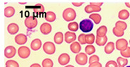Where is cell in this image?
Wrapping results in <instances>:
<instances>
[{"label": "cell", "mask_w": 130, "mask_h": 67, "mask_svg": "<svg viewBox=\"0 0 130 67\" xmlns=\"http://www.w3.org/2000/svg\"><path fill=\"white\" fill-rule=\"evenodd\" d=\"M63 18L67 22L74 21L76 18V12L72 8H67L63 11Z\"/></svg>", "instance_id": "cell-1"}, {"label": "cell", "mask_w": 130, "mask_h": 67, "mask_svg": "<svg viewBox=\"0 0 130 67\" xmlns=\"http://www.w3.org/2000/svg\"><path fill=\"white\" fill-rule=\"evenodd\" d=\"M80 28L83 32H89L93 29V23L90 19H84L80 23Z\"/></svg>", "instance_id": "cell-2"}, {"label": "cell", "mask_w": 130, "mask_h": 67, "mask_svg": "<svg viewBox=\"0 0 130 67\" xmlns=\"http://www.w3.org/2000/svg\"><path fill=\"white\" fill-rule=\"evenodd\" d=\"M43 49L47 54H50V55L53 54L56 52V47L52 42H45L43 45Z\"/></svg>", "instance_id": "cell-3"}, {"label": "cell", "mask_w": 130, "mask_h": 67, "mask_svg": "<svg viewBox=\"0 0 130 67\" xmlns=\"http://www.w3.org/2000/svg\"><path fill=\"white\" fill-rule=\"evenodd\" d=\"M18 54L21 59H26L31 54V50L28 47L21 46L18 49Z\"/></svg>", "instance_id": "cell-4"}, {"label": "cell", "mask_w": 130, "mask_h": 67, "mask_svg": "<svg viewBox=\"0 0 130 67\" xmlns=\"http://www.w3.org/2000/svg\"><path fill=\"white\" fill-rule=\"evenodd\" d=\"M24 24L26 27L28 29H34L38 25V21L36 20V18L31 16V17L26 18L25 19Z\"/></svg>", "instance_id": "cell-5"}, {"label": "cell", "mask_w": 130, "mask_h": 67, "mask_svg": "<svg viewBox=\"0 0 130 67\" xmlns=\"http://www.w3.org/2000/svg\"><path fill=\"white\" fill-rule=\"evenodd\" d=\"M75 61L77 64L84 66L88 63V56L85 53H79L75 56Z\"/></svg>", "instance_id": "cell-6"}, {"label": "cell", "mask_w": 130, "mask_h": 67, "mask_svg": "<svg viewBox=\"0 0 130 67\" xmlns=\"http://www.w3.org/2000/svg\"><path fill=\"white\" fill-rule=\"evenodd\" d=\"M128 47V42L126 39H118L116 41V49L117 50L124 51Z\"/></svg>", "instance_id": "cell-7"}, {"label": "cell", "mask_w": 130, "mask_h": 67, "mask_svg": "<svg viewBox=\"0 0 130 67\" xmlns=\"http://www.w3.org/2000/svg\"><path fill=\"white\" fill-rule=\"evenodd\" d=\"M16 53H17L16 48L13 46H8L4 49V56L9 59L14 57L16 55Z\"/></svg>", "instance_id": "cell-8"}, {"label": "cell", "mask_w": 130, "mask_h": 67, "mask_svg": "<svg viewBox=\"0 0 130 67\" xmlns=\"http://www.w3.org/2000/svg\"><path fill=\"white\" fill-rule=\"evenodd\" d=\"M70 59V56L66 53H63V54H60L58 57V63L62 66H65L69 63Z\"/></svg>", "instance_id": "cell-9"}, {"label": "cell", "mask_w": 130, "mask_h": 67, "mask_svg": "<svg viewBox=\"0 0 130 67\" xmlns=\"http://www.w3.org/2000/svg\"><path fill=\"white\" fill-rule=\"evenodd\" d=\"M76 40V34L73 32H66L65 34V41L67 43H73Z\"/></svg>", "instance_id": "cell-10"}, {"label": "cell", "mask_w": 130, "mask_h": 67, "mask_svg": "<svg viewBox=\"0 0 130 67\" xmlns=\"http://www.w3.org/2000/svg\"><path fill=\"white\" fill-rule=\"evenodd\" d=\"M51 30H52L51 25L48 23H44L40 27V31L41 32L43 35H48L51 32Z\"/></svg>", "instance_id": "cell-11"}, {"label": "cell", "mask_w": 130, "mask_h": 67, "mask_svg": "<svg viewBox=\"0 0 130 67\" xmlns=\"http://www.w3.org/2000/svg\"><path fill=\"white\" fill-rule=\"evenodd\" d=\"M15 42L18 45H24L27 42V37L24 34H18L15 37Z\"/></svg>", "instance_id": "cell-12"}, {"label": "cell", "mask_w": 130, "mask_h": 67, "mask_svg": "<svg viewBox=\"0 0 130 67\" xmlns=\"http://www.w3.org/2000/svg\"><path fill=\"white\" fill-rule=\"evenodd\" d=\"M7 30L11 35H15L19 32V26L16 23H10L7 27Z\"/></svg>", "instance_id": "cell-13"}, {"label": "cell", "mask_w": 130, "mask_h": 67, "mask_svg": "<svg viewBox=\"0 0 130 67\" xmlns=\"http://www.w3.org/2000/svg\"><path fill=\"white\" fill-rule=\"evenodd\" d=\"M41 46H42L41 41L38 38L34 39L31 43V48L32 49V50H34V51L39 50L41 47Z\"/></svg>", "instance_id": "cell-14"}, {"label": "cell", "mask_w": 130, "mask_h": 67, "mask_svg": "<svg viewBox=\"0 0 130 67\" xmlns=\"http://www.w3.org/2000/svg\"><path fill=\"white\" fill-rule=\"evenodd\" d=\"M70 50L73 53L75 54H79L81 50V45L80 42H73L70 45Z\"/></svg>", "instance_id": "cell-15"}, {"label": "cell", "mask_w": 130, "mask_h": 67, "mask_svg": "<svg viewBox=\"0 0 130 67\" xmlns=\"http://www.w3.org/2000/svg\"><path fill=\"white\" fill-rule=\"evenodd\" d=\"M101 11V8L100 7H95V6H92V5H88L85 7V11L88 14H90L92 12H98Z\"/></svg>", "instance_id": "cell-16"}, {"label": "cell", "mask_w": 130, "mask_h": 67, "mask_svg": "<svg viewBox=\"0 0 130 67\" xmlns=\"http://www.w3.org/2000/svg\"><path fill=\"white\" fill-rule=\"evenodd\" d=\"M54 42L56 44L60 45L62 42H63V34L60 32H56L55 35H54Z\"/></svg>", "instance_id": "cell-17"}, {"label": "cell", "mask_w": 130, "mask_h": 67, "mask_svg": "<svg viewBox=\"0 0 130 67\" xmlns=\"http://www.w3.org/2000/svg\"><path fill=\"white\" fill-rule=\"evenodd\" d=\"M15 14V9L14 7H7L4 9V16L7 18H10L13 16Z\"/></svg>", "instance_id": "cell-18"}, {"label": "cell", "mask_w": 130, "mask_h": 67, "mask_svg": "<svg viewBox=\"0 0 130 67\" xmlns=\"http://www.w3.org/2000/svg\"><path fill=\"white\" fill-rule=\"evenodd\" d=\"M114 50H115V43L113 42H108L105 45V52L106 54H109L112 53Z\"/></svg>", "instance_id": "cell-19"}, {"label": "cell", "mask_w": 130, "mask_h": 67, "mask_svg": "<svg viewBox=\"0 0 130 67\" xmlns=\"http://www.w3.org/2000/svg\"><path fill=\"white\" fill-rule=\"evenodd\" d=\"M107 27L105 26V25H102L97 30V36L100 37V38L105 37L106 34H107Z\"/></svg>", "instance_id": "cell-20"}, {"label": "cell", "mask_w": 130, "mask_h": 67, "mask_svg": "<svg viewBox=\"0 0 130 67\" xmlns=\"http://www.w3.org/2000/svg\"><path fill=\"white\" fill-rule=\"evenodd\" d=\"M118 17L121 20H127V18L129 17V12L126 9H122L119 12Z\"/></svg>", "instance_id": "cell-21"}, {"label": "cell", "mask_w": 130, "mask_h": 67, "mask_svg": "<svg viewBox=\"0 0 130 67\" xmlns=\"http://www.w3.org/2000/svg\"><path fill=\"white\" fill-rule=\"evenodd\" d=\"M45 19H46L48 22H53V21L56 19V14L52 12V11H48V12H47L46 14V16H45Z\"/></svg>", "instance_id": "cell-22"}, {"label": "cell", "mask_w": 130, "mask_h": 67, "mask_svg": "<svg viewBox=\"0 0 130 67\" xmlns=\"http://www.w3.org/2000/svg\"><path fill=\"white\" fill-rule=\"evenodd\" d=\"M107 42V37L106 35L102 38H100L98 36L96 37V44L98 46L105 45Z\"/></svg>", "instance_id": "cell-23"}, {"label": "cell", "mask_w": 130, "mask_h": 67, "mask_svg": "<svg viewBox=\"0 0 130 67\" xmlns=\"http://www.w3.org/2000/svg\"><path fill=\"white\" fill-rule=\"evenodd\" d=\"M117 63L118 64V67H125L128 63V60L124 57H118L117 59Z\"/></svg>", "instance_id": "cell-24"}, {"label": "cell", "mask_w": 130, "mask_h": 67, "mask_svg": "<svg viewBox=\"0 0 130 67\" xmlns=\"http://www.w3.org/2000/svg\"><path fill=\"white\" fill-rule=\"evenodd\" d=\"M115 27H116L117 28H118L120 30L124 31V30L127 28V25L125 22L120 21H117L116 23H115Z\"/></svg>", "instance_id": "cell-25"}, {"label": "cell", "mask_w": 130, "mask_h": 67, "mask_svg": "<svg viewBox=\"0 0 130 67\" xmlns=\"http://www.w3.org/2000/svg\"><path fill=\"white\" fill-rule=\"evenodd\" d=\"M95 36L94 34H88L85 35V42L88 45H92L93 44L95 40Z\"/></svg>", "instance_id": "cell-26"}, {"label": "cell", "mask_w": 130, "mask_h": 67, "mask_svg": "<svg viewBox=\"0 0 130 67\" xmlns=\"http://www.w3.org/2000/svg\"><path fill=\"white\" fill-rule=\"evenodd\" d=\"M90 18L95 22V24H99L101 21V16L98 14H92L90 16Z\"/></svg>", "instance_id": "cell-27"}, {"label": "cell", "mask_w": 130, "mask_h": 67, "mask_svg": "<svg viewBox=\"0 0 130 67\" xmlns=\"http://www.w3.org/2000/svg\"><path fill=\"white\" fill-rule=\"evenodd\" d=\"M78 28H79V25L76 22H71L68 25V30L71 32H76L78 30Z\"/></svg>", "instance_id": "cell-28"}, {"label": "cell", "mask_w": 130, "mask_h": 67, "mask_svg": "<svg viewBox=\"0 0 130 67\" xmlns=\"http://www.w3.org/2000/svg\"><path fill=\"white\" fill-rule=\"evenodd\" d=\"M85 51L86 54H88V55H91L93 53L95 52L96 50H95V47L94 46L92 45H89L85 47Z\"/></svg>", "instance_id": "cell-29"}, {"label": "cell", "mask_w": 130, "mask_h": 67, "mask_svg": "<svg viewBox=\"0 0 130 67\" xmlns=\"http://www.w3.org/2000/svg\"><path fill=\"white\" fill-rule=\"evenodd\" d=\"M53 62L50 59H45L42 61V67H53Z\"/></svg>", "instance_id": "cell-30"}, {"label": "cell", "mask_w": 130, "mask_h": 67, "mask_svg": "<svg viewBox=\"0 0 130 67\" xmlns=\"http://www.w3.org/2000/svg\"><path fill=\"white\" fill-rule=\"evenodd\" d=\"M121 55L123 56L124 58H129L130 57V47H128L127 49L124 51H121L120 52Z\"/></svg>", "instance_id": "cell-31"}, {"label": "cell", "mask_w": 130, "mask_h": 67, "mask_svg": "<svg viewBox=\"0 0 130 67\" xmlns=\"http://www.w3.org/2000/svg\"><path fill=\"white\" fill-rule=\"evenodd\" d=\"M112 31L113 33H114V35H115V36H117V37H122V36H123L124 34V32L122 31V30H120L118 28H117L116 27H115V28H113Z\"/></svg>", "instance_id": "cell-32"}, {"label": "cell", "mask_w": 130, "mask_h": 67, "mask_svg": "<svg viewBox=\"0 0 130 67\" xmlns=\"http://www.w3.org/2000/svg\"><path fill=\"white\" fill-rule=\"evenodd\" d=\"M6 67H19V63L14 60H9L6 62Z\"/></svg>", "instance_id": "cell-33"}, {"label": "cell", "mask_w": 130, "mask_h": 67, "mask_svg": "<svg viewBox=\"0 0 130 67\" xmlns=\"http://www.w3.org/2000/svg\"><path fill=\"white\" fill-rule=\"evenodd\" d=\"M100 61V59H99V56L98 55H93V56H91L89 59V63L90 64H91L92 63H95V62H99Z\"/></svg>", "instance_id": "cell-34"}, {"label": "cell", "mask_w": 130, "mask_h": 67, "mask_svg": "<svg viewBox=\"0 0 130 67\" xmlns=\"http://www.w3.org/2000/svg\"><path fill=\"white\" fill-rule=\"evenodd\" d=\"M78 41L81 45L86 44V42H85V34H80L78 36Z\"/></svg>", "instance_id": "cell-35"}, {"label": "cell", "mask_w": 130, "mask_h": 67, "mask_svg": "<svg viewBox=\"0 0 130 67\" xmlns=\"http://www.w3.org/2000/svg\"><path fill=\"white\" fill-rule=\"evenodd\" d=\"M105 67H118V64L115 61H109L106 63Z\"/></svg>", "instance_id": "cell-36"}, {"label": "cell", "mask_w": 130, "mask_h": 67, "mask_svg": "<svg viewBox=\"0 0 130 67\" xmlns=\"http://www.w3.org/2000/svg\"><path fill=\"white\" fill-rule=\"evenodd\" d=\"M89 67H102V64L100 62H95L90 64Z\"/></svg>", "instance_id": "cell-37"}, {"label": "cell", "mask_w": 130, "mask_h": 67, "mask_svg": "<svg viewBox=\"0 0 130 67\" xmlns=\"http://www.w3.org/2000/svg\"><path fill=\"white\" fill-rule=\"evenodd\" d=\"M102 2H90V5H92V6H95V7H100L101 5H102Z\"/></svg>", "instance_id": "cell-38"}, {"label": "cell", "mask_w": 130, "mask_h": 67, "mask_svg": "<svg viewBox=\"0 0 130 67\" xmlns=\"http://www.w3.org/2000/svg\"><path fill=\"white\" fill-rule=\"evenodd\" d=\"M72 4H73V5H74L75 7H80L81 5L83 4V2H72Z\"/></svg>", "instance_id": "cell-39"}, {"label": "cell", "mask_w": 130, "mask_h": 67, "mask_svg": "<svg viewBox=\"0 0 130 67\" xmlns=\"http://www.w3.org/2000/svg\"><path fill=\"white\" fill-rule=\"evenodd\" d=\"M30 67H41L40 65H39V63H34V64H32L31 66Z\"/></svg>", "instance_id": "cell-40"}, {"label": "cell", "mask_w": 130, "mask_h": 67, "mask_svg": "<svg viewBox=\"0 0 130 67\" xmlns=\"http://www.w3.org/2000/svg\"><path fill=\"white\" fill-rule=\"evenodd\" d=\"M125 4H126V6H127V7L130 8V3H129V2H126V3H125Z\"/></svg>", "instance_id": "cell-41"}, {"label": "cell", "mask_w": 130, "mask_h": 67, "mask_svg": "<svg viewBox=\"0 0 130 67\" xmlns=\"http://www.w3.org/2000/svg\"><path fill=\"white\" fill-rule=\"evenodd\" d=\"M65 67H74L73 66H72V65H68V66H66Z\"/></svg>", "instance_id": "cell-42"}, {"label": "cell", "mask_w": 130, "mask_h": 67, "mask_svg": "<svg viewBox=\"0 0 130 67\" xmlns=\"http://www.w3.org/2000/svg\"><path fill=\"white\" fill-rule=\"evenodd\" d=\"M26 3V2H20V4H25Z\"/></svg>", "instance_id": "cell-43"}, {"label": "cell", "mask_w": 130, "mask_h": 67, "mask_svg": "<svg viewBox=\"0 0 130 67\" xmlns=\"http://www.w3.org/2000/svg\"><path fill=\"white\" fill-rule=\"evenodd\" d=\"M127 67H130V66H127Z\"/></svg>", "instance_id": "cell-44"}, {"label": "cell", "mask_w": 130, "mask_h": 67, "mask_svg": "<svg viewBox=\"0 0 130 67\" xmlns=\"http://www.w3.org/2000/svg\"><path fill=\"white\" fill-rule=\"evenodd\" d=\"M129 44H130V40H129Z\"/></svg>", "instance_id": "cell-45"}]
</instances>
